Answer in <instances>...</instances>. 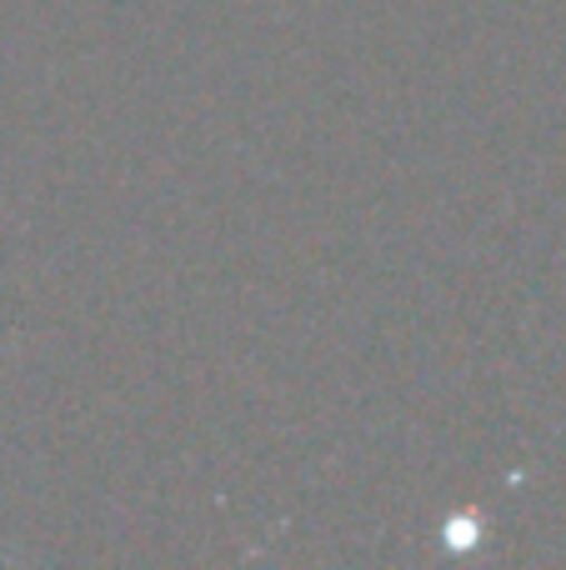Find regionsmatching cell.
Returning <instances> with one entry per match:
<instances>
[{
  "label": "cell",
  "instance_id": "cell-1",
  "mask_svg": "<svg viewBox=\"0 0 566 570\" xmlns=\"http://www.w3.org/2000/svg\"><path fill=\"white\" fill-rule=\"evenodd\" d=\"M481 535H487V525H481L477 515L441 525V546H447V551H471V546H481Z\"/></svg>",
  "mask_w": 566,
  "mask_h": 570
}]
</instances>
